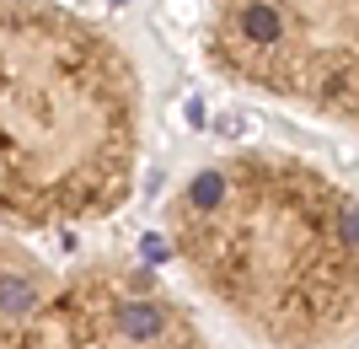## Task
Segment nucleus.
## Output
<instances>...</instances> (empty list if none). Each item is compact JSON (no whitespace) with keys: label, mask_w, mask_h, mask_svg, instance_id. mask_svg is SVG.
Returning a JSON list of instances; mask_svg holds the SVG:
<instances>
[{"label":"nucleus","mask_w":359,"mask_h":349,"mask_svg":"<svg viewBox=\"0 0 359 349\" xmlns=\"http://www.w3.org/2000/svg\"><path fill=\"white\" fill-rule=\"evenodd\" d=\"M177 269L263 349L359 338V194L290 151H231L166 204Z\"/></svg>","instance_id":"1"},{"label":"nucleus","mask_w":359,"mask_h":349,"mask_svg":"<svg viewBox=\"0 0 359 349\" xmlns=\"http://www.w3.org/2000/svg\"><path fill=\"white\" fill-rule=\"evenodd\" d=\"M145 97L107 27L60 0H0V231L118 215L140 178Z\"/></svg>","instance_id":"2"},{"label":"nucleus","mask_w":359,"mask_h":349,"mask_svg":"<svg viewBox=\"0 0 359 349\" xmlns=\"http://www.w3.org/2000/svg\"><path fill=\"white\" fill-rule=\"evenodd\" d=\"M0 349H215L198 317L140 263H54L0 231Z\"/></svg>","instance_id":"3"},{"label":"nucleus","mask_w":359,"mask_h":349,"mask_svg":"<svg viewBox=\"0 0 359 349\" xmlns=\"http://www.w3.org/2000/svg\"><path fill=\"white\" fill-rule=\"evenodd\" d=\"M204 60L231 86L359 135V0H210Z\"/></svg>","instance_id":"4"}]
</instances>
